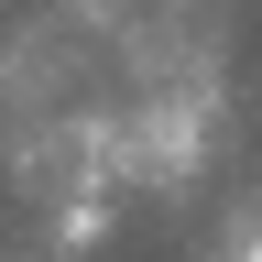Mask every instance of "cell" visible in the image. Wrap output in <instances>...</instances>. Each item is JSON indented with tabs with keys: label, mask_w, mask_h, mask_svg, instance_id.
Listing matches in <instances>:
<instances>
[{
	"label": "cell",
	"mask_w": 262,
	"mask_h": 262,
	"mask_svg": "<svg viewBox=\"0 0 262 262\" xmlns=\"http://www.w3.org/2000/svg\"><path fill=\"white\" fill-rule=\"evenodd\" d=\"M251 262H262V241H251Z\"/></svg>",
	"instance_id": "obj_1"
}]
</instances>
